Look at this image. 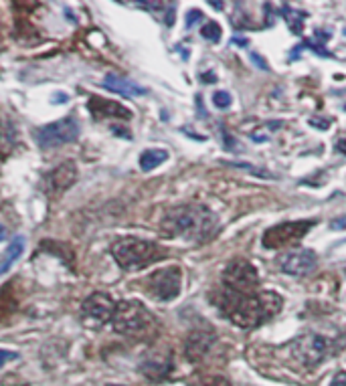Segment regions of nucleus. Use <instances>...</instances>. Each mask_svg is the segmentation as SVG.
I'll list each match as a JSON object with an SVG mask.
<instances>
[{"instance_id": "obj_1", "label": "nucleus", "mask_w": 346, "mask_h": 386, "mask_svg": "<svg viewBox=\"0 0 346 386\" xmlns=\"http://www.w3.org/2000/svg\"><path fill=\"white\" fill-rule=\"evenodd\" d=\"M217 305L225 316L239 328H257L281 310V297L272 291L237 293L223 288L217 295Z\"/></svg>"}, {"instance_id": "obj_2", "label": "nucleus", "mask_w": 346, "mask_h": 386, "mask_svg": "<svg viewBox=\"0 0 346 386\" xmlns=\"http://www.w3.org/2000/svg\"><path fill=\"white\" fill-rule=\"evenodd\" d=\"M217 229V219L207 207L184 205L168 210L162 219V233L174 239H186L201 243Z\"/></svg>"}, {"instance_id": "obj_3", "label": "nucleus", "mask_w": 346, "mask_h": 386, "mask_svg": "<svg viewBox=\"0 0 346 386\" xmlns=\"http://www.w3.org/2000/svg\"><path fill=\"white\" fill-rule=\"evenodd\" d=\"M111 255L124 271H138L167 257V251L152 241L144 239H120L111 245Z\"/></svg>"}, {"instance_id": "obj_4", "label": "nucleus", "mask_w": 346, "mask_h": 386, "mask_svg": "<svg viewBox=\"0 0 346 386\" xmlns=\"http://www.w3.org/2000/svg\"><path fill=\"white\" fill-rule=\"evenodd\" d=\"M152 314L146 310V305L136 300H124L116 305V314L111 317V326L118 334L136 336L146 330L152 324Z\"/></svg>"}, {"instance_id": "obj_5", "label": "nucleus", "mask_w": 346, "mask_h": 386, "mask_svg": "<svg viewBox=\"0 0 346 386\" xmlns=\"http://www.w3.org/2000/svg\"><path fill=\"white\" fill-rule=\"evenodd\" d=\"M294 356L306 368H316L320 362L328 358L333 354L334 346L330 338L320 336V334H304L291 342Z\"/></svg>"}, {"instance_id": "obj_6", "label": "nucleus", "mask_w": 346, "mask_h": 386, "mask_svg": "<svg viewBox=\"0 0 346 386\" xmlns=\"http://www.w3.org/2000/svg\"><path fill=\"white\" fill-rule=\"evenodd\" d=\"M79 138V124L75 118H65L35 130V140L41 148H57Z\"/></svg>"}, {"instance_id": "obj_7", "label": "nucleus", "mask_w": 346, "mask_h": 386, "mask_svg": "<svg viewBox=\"0 0 346 386\" xmlns=\"http://www.w3.org/2000/svg\"><path fill=\"white\" fill-rule=\"evenodd\" d=\"M223 283L227 290L237 291V293H257L260 276L250 261L237 259L227 265V269L223 273Z\"/></svg>"}, {"instance_id": "obj_8", "label": "nucleus", "mask_w": 346, "mask_h": 386, "mask_svg": "<svg viewBox=\"0 0 346 386\" xmlns=\"http://www.w3.org/2000/svg\"><path fill=\"white\" fill-rule=\"evenodd\" d=\"M180 285H182V273L179 267H167L160 271H154L152 276L144 281L146 291L160 300V302H170L180 293Z\"/></svg>"}, {"instance_id": "obj_9", "label": "nucleus", "mask_w": 346, "mask_h": 386, "mask_svg": "<svg viewBox=\"0 0 346 386\" xmlns=\"http://www.w3.org/2000/svg\"><path fill=\"white\" fill-rule=\"evenodd\" d=\"M312 225H316L314 221H290V222H281V225H276L272 229H267L263 233V247L267 249H279V247H288V245H294L298 243L302 237H304Z\"/></svg>"}, {"instance_id": "obj_10", "label": "nucleus", "mask_w": 346, "mask_h": 386, "mask_svg": "<svg viewBox=\"0 0 346 386\" xmlns=\"http://www.w3.org/2000/svg\"><path fill=\"white\" fill-rule=\"evenodd\" d=\"M116 302L111 300L108 293H91L82 305V314L85 319H91L96 326H104L111 322L116 314Z\"/></svg>"}, {"instance_id": "obj_11", "label": "nucleus", "mask_w": 346, "mask_h": 386, "mask_svg": "<svg viewBox=\"0 0 346 386\" xmlns=\"http://www.w3.org/2000/svg\"><path fill=\"white\" fill-rule=\"evenodd\" d=\"M75 180H77V168L73 162H65V164L57 166L55 170H51L43 178V193L47 196H59L69 186H73Z\"/></svg>"}, {"instance_id": "obj_12", "label": "nucleus", "mask_w": 346, "mask_h": 386, "mask_svg": "<svg viewBox=\"0 0 346 386\" xmlns=\"http://www.w3.org/2000/svg\"><path fill=\"white\" fill-rule=\"evenodd\" d=\"M316 253L310 251V249H300V251H294L288 253L284 259H281V271L288 273V276H308L316 269Z\"/></svg>"}, {"instance_id": "obj_13", "label": "nucleus", "mask_w": 346, "mask_h": 386, "mask_svg": "<svg viewBox=\"0 0 346 386\" xmlns=\"http://www.w3.org/2000/svg\"><path fill=\"white\" fill-rule=\"evenodd\" d=\"M257 6V2H237L235 13L231 16V23L237 28H263L267 27L272 21L267 18L269 16V8L262 14L253 13V8Z\"/></svg>"}, {"instance_id": "obj_14", "label": "nucleus", "mask_w": 346, "mask_h": 386, "mask_svg": "<svg viewBox=\"0 0 346 386\" xmlns=\"http://www.w3.org/2000/svg\"><path fill=\"white\" fill-rule=\"evenodd\" d=\"M87 110L96 118V120H104V118H120V120H130L132 111L124 108L118 101H110L104 97H91L87 101Z\"/></svg>"}, {"instance_id": "obj_15", "label": "nucleus", "mask_w": 346, "mask_h": 386, "mask_svg": "<svg viewBox=\"0 0 346 386\" xmlns=\"http://www.w3.org/2000/svg\"><path fill=\"white\" fill-rule=\"evenodd\" d=\"M104 85L111 89V91H116V93H122L125 97H136V96H144L146 93V89L144 87H140L134 81H130V79H124V77H118V75H108L106 77V81Z\"/></svg>"}, {"instance_id": "obj_16", "label": "nucleus", "mask_w": 346, "mask_h": 386, "mask_svg": "<svg viewBox=\"0 0 346 386\" xmlns=\"http://www.w3.org/2000/svg\"><path fill=\"white\" fill-rule=\"evenodd\" d=\"M213 344V336L211 334H193L191 338H189V342H186V356L191 360H199L203 358L205 354L208 352V348Z\"/></svg>"}, {"instance_id": "obj_17", "label": "nucleus", "mask_w": 346, "mask_h": 386, "mask_svg": "<svg viewBox=\"0 0 346 386\" xmlns=\"http://www.w3.org/2000/svg\"><path fill=\"white\" fill-rule=\"evenodd\" d=\"M23 249H25V241H23V237H16L13 243L9 245V249L4 251V257L0 259V276H2V273H6V271L13 267L14 261L23 255Z\"/></svg>"}, {"instance_id": "obj_18", "label": "nucleus", "mask_w": 346, "mask_h": 386, "mask_svg": "<svg viewBox=\"0 0 346 386\" xmlns=\"http://www.w3.org/2000/svg\"><path fill=\"white\" fill-rule=\"evenodd\" d=\"M168 158L167 150H146L140 156V168L144 172H150L154 168H158L160 164H164Z\"/></svg>"}, {"instance_id": "obj_19", "label": "nucleus", "mask_w": 346, "mask_h": 386, "mask_svg": "<svg viewBox=\"0 0 346 386\" xmlns=\"http://www.w3.org/2000/svg\"><path fill=\"white\" fill-rule=\"evenodd\" d=\"M14 310H16V297H14L13 283H9L0 291V319L11 316Z\"/></svg>"}, {"instance_id": "obj_20", "label": "nucleus", "mask_w": 346, "mask_h": 386, "mask_svg": "<svg viewBox=\"0 0 346 386\" xmlns=\"http://www.w3.org/2000/svg\"><path fill=\"white\" fill-rule=\"evenodd\" d=\"M281 11H284V18H286V23L290 25V28L294 33H302V27H304V21H306V13L304 11H294L290 4H284L281 6Z\"/></svg>"}, {"instance_id": "obj_21", "label": "nucleus", "mask_w": 346, "mask_h": 386, "mask_svg": "<svg viewBox=\"0 0 346 386\" xmlns=\"http://www.w3.org/2000/svg\"><path fill=\"white\" fill-rule=\"evenodd\" d=\"M142 370L148 374L150 378H162L164 374L170 373V364L168 362H146L144 366H142Z\"/></svg>"}, {"instance_id": "obj_22", "label": "nucleus", "mask_w": 346, "mask_h": 386, "mask_svg": "<svg viewBox=\"0 0 346 386\" xmlns=\"http://www.w3.org/2000/svg\"><path fill=\"white\" fill-rule=\"evenodd\" d=\"M201 35H203L205 39H208V41L217 42L221 39V27H219L217 23H207L205 27L201 28Z\"/></svg>"}, {"instance_id": "obj_23", "label": "nucleus", "mask_w": 346, "mask_h": 386, "mask_svg": "<svg viewBox=\"0 0 346 386\" xmlns=\"http://www.w3.org/2000/svg\"><path fill=\"white\" fill-rule=\"evenodd\" d=\"M193 386H231L227 378L223 376H201L199 382H194Z\"/></svg>"}, {"instance_id": "obj_24", "label": "nucleus", "mask_w": 346, "mask_h": 386, "mask_svg": "<svg viewBox=\"0 0 346 386\" xmlns=\"http://www.w3.org/2000/svg\"><path fill=\"white\" fill-rule=\"evenodd\" d=\"M213 101H215V106L217 108H229L231 106V96L227 93V91H217L215 96H213Z\"/></svg>"}, {"instance_id": "obj_25", "label": "nucleus", "mask_w": 346, "mask_h": 386, "mask_svg": "<svg viewBox=\"0 0 346 386\" xmlns=\"http://www.w3.org/2000/svg\"><path fill=\"white\" fill-rule=\"evenodd\" d=\"M18 358V354H14V352H9V350H0V368L6 364V362H11V360Z\"/></svg>"}, {"instance_id": "obj_26", "label": "nucleus", "mask_w": 346, "mask_h": 386, "mask_svg": "<svg viewBox=\"0 0 346 386\" xmlns=\"http://www.w3.org/2000/svg\"><path fill=\"white\" fill-rule=\"evenodd\" d=\"M201 16H203V14L199 13V11H191V13L186 14V27L189 28L193 27L196 21H201Z\"/></svg>"}, {"instance_id": "obj_27", "label": "nucleus", "mask_w": 346, "mask_h": 386, "mask_svg": "<svg viewBox=\"0 0 346 386\" xmlns=\"http://www.w3.org/2000/svg\"><path fill=\"white\" fill-rule=\"evenodd\" d=\"M330 386H346V373H345V370L334 376L333 382H330Z\"/></svg>"}, {"instance_id": "obj_28", "label": "nucleus", "mask_w": 346, "mask_h": 386, "mask_svg": "<svg viewBox=\"0 0 346 386\" xmlns=\"http://www.w3.org/2000/svg\"><path fill=\"white\" fill-rule=\"evenodd\" d=\"M345 227H346L345 219H340V221H334L333 225H330V229H334V231H338V229H345Z\"/></svg>"}, {"instance_id": "obj_29", "label": "nucleus", "mask_w": 346, "mask_h": 386, "mask_svg": "<svg viewBox=\"0 0 346 386\" xmlns=\"http://www.w3.org/2000/svg\"><path fill=\"white\" fill-rule=\"evenodd\" d=\"M253 57V59H255V65H257V67H262V69H267V65H265V63H263L262 59H260V57L257 55H251Z\"/></svg>"}, {"instance_id": "obj_30", "label": "nucleus", "mask_w": 346, "mask_h": 386, "mask_svg": "<svg viewBox=\"0 0 346 386\" xmlns=\"http://www.w3.org/2000/svg\"><path fill=\"white\" fill-rule=\"evenodd\" d=\"M336 148H338V152L346 154V140H340V142H338V146H336Z\"/></svg>"}, {"instance_id": "obj_31", "label": "nucleus", "mask_w": 346, "mask_h": 386, "mask_svg": "<svg viewBox=\"0 0 346 386\" xmlns=\"http://www.w3.org/2000/svg\"><path fill=\"white\" fill-rule=\"evenodd\" d=\"M310 124H312V125L318 124L320 130H326V127H328V125H326V122H320V120H312V122H310Z\"/></svg>"}, {"instance_id": "obj_32", "label": "nucleus", "mask_w": 346, "mask_h": 386, "mask_svg": "<svg viewBox=\"0 0 346 386\" xmlns=\"http://www.w3.org/2000/svg\"><path fill=\"white\" fill-rule=\"evenodd\" d=\"M205 81H207V83L215 81V77H213V73H207V75H205Z\"/></svg>"}, {"instance_id": "obj_33", "label": "nucleus", "mask_w": 346, "mask_h": 386, "mask_svg": "<svg viewBox=\"0 0 346 386\" xmlns=\"http://www.w3.org/2000/svg\"><path fill=\"white\" fill-rule=\"evenodd\" d=\"M4 237H6V231H4V227H2V225H0V241H2V239H4Z\"/></svg>"}]
</instances>
